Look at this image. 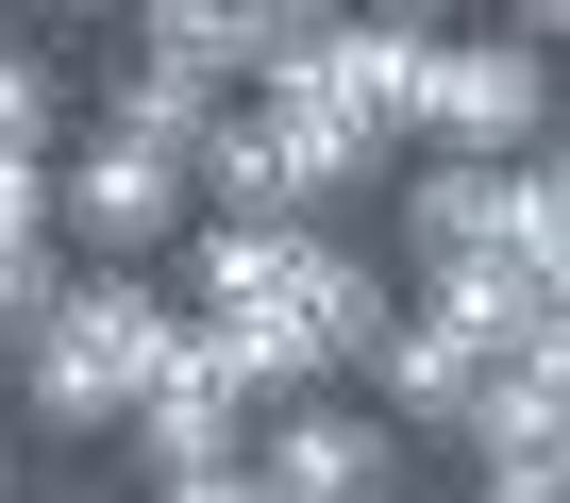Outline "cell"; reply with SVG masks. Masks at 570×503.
I'll use <instances>...</instances> for the list:
<instances>
[{"instance_id": "obj_1", "label": "cell", "mask_w": 570, "mask_h": 503, "mask_svg": "<svg viewBox=\"0 0 570 503\" xmlns=\"http://www.w3.org/2000/svg\"><path fill=\"white\" fill-rule=\"evenodd\" d=\"M168 353H185L168 269H68L51 319L0 353V369H18V436H118V420L168 386Z\"/></svg>"}, {"instance_id": "obj_2", "label": "cell", "mask_w": 570, "mask_h": 503, "mask_svg": "<svg viewBox=\"0 0 570 503\" xmlns=\"http://www.w3.org/2000/svg\"><path fill=\"white\" fill-rule=\"evenodd\" d=\"M553 68L520 51V34H436V68H420V118H403V151H470V168H537L553 151Z\"/></svg>"}, {"instance_id": "obj_3", "label": "cell", "mask_w": 570, "mask_h": 503, "mask_svg": "<svg viewBox=\"0 0 570 503\" xmlns=\"http://www.w3.org/2000/svg\"><path fill=\"white\" fill-rule=\"evenodd\" d=\"M386 235H403V286H436V269H520V168L403 151V185H386Z\"/></svg>"}, {"instance_id": "obj_4", "label": "cell", "mask_w": 570, "mask_h": 503, "mask_svg": "<svg viewBox=\"0 0 570 503\" xmlns=\"http://www.w3.org/2000/svg\"><path fill=\"white\" fill-rule=\"evenodd\" d=\"M252 470H268V503H403L420 486V453L370 403H268L252 420Z\"/></svg>"}, {"instance_id": "obj_5", "label": "cell", "mask_w": 570, "mask_h": 503, "mask_svg": "<svg viewBox=\"0 0 570 503\" xmlns=\"http://www.w3.org/2000/svg\"><path fill=\"white\" fill-rule=\"evenodd\" d=\"M118 453H135V486H185V470H252V403L202 369V336L168 353V386L118 420Z\"/></svg>"}, {"instance_id": "obj_6", "label": "cell", "mask_w": 570, "mask_h": 503, "mask_svg": "<svg viewBox=\"0 0 570 503\" xmlns=\"http://www.w3.org/2000/svg\"><path fill=\"white\" fill-rule=\"evenodd\" d=\"M303 336H320V369L353 386V369L403 336V269H386V251H353V235H320V251H303Z\"/></svg>"}, {"instance_id": "obj_7", "label": "cell", "mask_w": 570, "mask_h": 503, "mask_svg": "<svg viewBox=\"0 0 570 503\" xmlns=\"http://www.w3.org/2000/svg\"><path fill=\"white\" fill-rule=\"evenodd\" d=\"M218 118H235V101H218V85H185V68H151V51H135V68H101V135H135V151H168V168H202V135H218Z\"/></svg>"}, {"instance_id": "obj_8", "label": "cell", "mask_w": 570, "mask_h": 503, "mask_svg": "<svg viewBox=\"0 0 570 503\" xmlns=\"http://www.w3.org/2000/svg\"><path fill=\"white\" fill-rule=\"evenodd\" d=\"M0 151H18V168H51V68H35L18 34H0Z\"/></svg>"}, {"instance_id": "obj_9", "label": "cell", "mask_w": 570, "mask_h": 503, "mask_svg": "<svg viewBox=\"0 0 570 503\" xmlns=\"http://www.w3.org/2000/svg\"><path fill=\"white\" fill-rule=\"evenodd\" d=\"M0 251H51V168L0 151Z\"/></svg>"}, {"instance_id": "obj_10", "label": "cell", "mask_w": 570, "mask_h": 503, "mask_svg": "<svg viewBox=\"0 0 570 503\" xmlns=\"http://www.w3.org/2000/svg\"><path fill=\"white\" fill-rule=\"evenodd\" d=\"M537 185H553V218H570V118H553V151H537Z\"/></svg>"}, {"instance_id": "obj_11", "label": "cell", "mask_w": 570, "mask_h": 503, "mask_svg": "<svg viewBox=\"0 0 570 503\" xmlns=\"http://www.w3.org/2000/svg\"><path fill=\"white\" fill-rule=\"evenodd\" d=\"M0 503H18V420H0Z\"/></svg>"}, {"instance_id": "obj_12", "label": "cell", "mask_w": 570, "mask_h": 503, "mask_svg": "<svg viewBox=\"0 0 570 503\" xmlns=\"http://www.w3.org/2000/svg\"><path fill=\"white\" fill-rule=\"evenodd\" d=\"M68 503H118V486H68Z\"/></svg>"}]
</instances>
